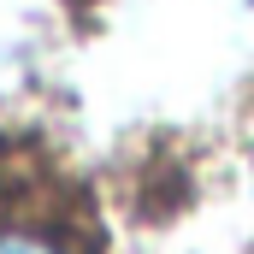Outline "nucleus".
Segmentation results:
<instances>
[{
  "mask_svg": "<svg viewBox=\"0 0 254 254\" xmlns=\"http://www.w3.org/2000/svg\"><path fill=\"white\" fill-rule=\"evenodd\" d=\"M0 254H60L54 243L42 237H18V231H0Z\"/></svg>",
  "mask_w": 254,
  "mask_h": 254,
  "instance_id": "nucleus-1",
  "label": "nucleus"
}]
</instances>
